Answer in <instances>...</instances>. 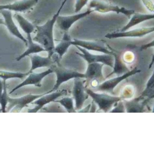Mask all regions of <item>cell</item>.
<instances>
[{
	"instance_id": "1",
	"label": "cell",
	"mask_w": 154,
	"mask_h": 154,
	"mask_svg": "<svg viewBox=\"0 0 154 154\" xmlns=\"http://www.w3.org/2000/svg\"><path fill=\"white\" fill-rule=\"evenodd\" d=\"M67 0H64L60 6L53 17L42 25L35 26L36 35L33 38V41L39 44L45 49L48 54V57H52L54 54L55 45L54 37V28L57 18L60 15L63 6Z\"/></svg>"
},
{
	"instance_id": "2",
	"label": "cell",
	"mask_w": 154,
	"mask_h": 154,
	"mask_svg": "<svg viewBox=\"0 0 154 154\" xmlns=\"http://www.w3.org/2000/svg\"><path fill=\"white\" fill-rule=\"evenodd\" d=\"M60 60L57 57L54 60V64L51 66V68L53 69L57 76V81L54 88L50 91L47 92V94L57 91L62 84L72 79L75 78L86 79L85 74H82L77 71L66 68L60 64Z\"/></svg>"
},
{
	"instance_id": "3",
	"label": "cell",
	"mask_w": 154,
	"mask_h": 154,
	"mask_svg": "<svg viewBox=\"0 0 154 154\" xmlns=\"http://www.w3.org/2000/svg\"><path fill=\"white\" fill-rule=\"evenodd\" d=\"M89 9L93 10L94 12L104 13L107 12H116L117 14H123L129 19L134 14V10L127 9L123 7L113 5L109 3L102 0H92L89 3Z\"/></svg>"
},
{
	"instance_id": "4",
	"label": "cell",
	"mask_w": 154,
	"mask_h": 154,
	"mask_svg": "<svg viewBox=\"0 0 154 154\" xmlns=\"http://www.w3.org/2000/svg\"><path fill=\"white\" fill-rule=\"evenodd\" d=\"M85 91L97 104L99 109L105 112L112 109L113 106L121 100L120 97L105 94H98L89 89H85Z\"/></svg>"
},
{
	"instance_id": "5",
	"label": "cell",
	"mask_w": 154,
	"mask_h": 154,
	"mask_svg": "<svg viewBox=\"0 0 154 154\" xmlns=\"http://www.w3.org/2000/svg\"><path fill=\"white\" fill-rule=\"evenodd\" d=\"M46 93L40 95H33L30 93L18 98H12L8 97V104L6 112H20L24 107L45 94Z\"/></svg>"
},
{
	"instance_id": "6",
	"label": "cell",
	"mask_w": 154,
	"mask_h": 154,
	"mask_svg": "<svg viewBox=\"0 0 154 154\" xmlns=\"http://www.w3.org/2000/svg\"><path fill=\"white\" fill-rule=\"evenodd\" d=\"M76 47L81 52V53H76V54L85 60L88 64L100 63L112 68L114 66V57L113 55L106 54L103 55L94 54L78 46H76Z\"/></svg>"
},
{
	"instance_id": "7",
	"label": "cell",
	"mask_w": 154,
	"mask_h": 154,
	"mask_svg": "<svg viewBox=\"0 0 154 154\" xmlns=\"http://www.w3.org/2000/svg\"><path fill=\"white\" fill-rule=\"evenodd\" d=\"M72 45L79 46L88 51H96L103 54L112 55V50L109 45L100 41H91L74 38L71 42Z\"/></svg>"
},
{
	"instance_id": "8",
	"label": "cell",
	"mask_w": 154,
	"mask_h": 154,
	"mask_svg": "<svg viewBox=\"0 0 154 154\" xmlns=\"http://www.w3.org/2000/svg\"><path fill=\"white\" fill-rule=\"evenodd\" d=\"M67 94V91L66 89H62L59 91L57 90L48 94L46 92L45 94L31 103L32 105H35V106L32 109H29L28 112L36 113L39 112L45 106L55 101L60 97L66 95Z\"/></svg>"
},
{
	"instance_id": "9",
	"label": "cell",
	"mask_w": 154,
	"mask_h": 154,
	"mask_svg": "<svg viewBox=\"0 0 154 154\" xmlns=\"http://www.w3.org/2000/svg\"><path fill=\"white\" fill-rule=\"evenodd\" d=\"M154 31V26L149 27H141L134 30L123 31H115L108 33L105 35L106 38L112 39L121 38H141L151 34Z\"/></svg>"
},
{
	"instance_id": "10",
	"label": "cell",
	"mask_w": 154,
	"mask_h": 154,
	"mask_svg": "<svg viewBox=\"0 0 154 154\" xmlns=\"http://www.w3.org/2000/svg\"><path fill=\"white\" fill-rule=\"evenodd\" d=\"M81 78L74 79V85L72 90V95L75 102V109H82L85 101L87 99L88 95L85 91L84 81Z\"/></svg>"
},
{
	"instance_id": "11",
	"label": "cell",
	"mask_w": 154,
	"mask_h": 154,
	"mask_svg": "<svg viewBox=\"0 0 154 154\" xmlns=\"http://www.w3.org/2000/svg\"><path fill=\"white\" fill-rule=\"evenodd\" d=\"M94 12L93 10L89 9L85 12L77 13L71 16H62L59 15L57 18L56 23H57L60 30H63L64 32H68V30L75 23L82 18L85 17Z\"/></svg>"
},
{
	"instance_id": "12",
	"label": "cell",
	"mask_w": 154,
	"mask_h": 154,
	"mask_svg": "<svg viewBox=\"0 0 154 154\" xmlns=\"http://www.w3.org/2000/svg\"><path fill=\"white\" fill-rule=\"evenodd\" d=\"M53 72L54 71L51 68H49L46 71L40 72V73L31 72L27 75V77L26 79L24 80L22 83L18 85L16 87L13 88L9 93V94H12L16 90L26 85H34L37 87H41L42 85V80L45 77L50 75L51 73H53Z\"/></svg>"
},
{
	"instance_id": "13",
	"label": "cell",
	"mask_w": 154,
	"mask_h": 154,
	"mask_svg": "<svg viewBox=\"0 0 154 154\" xmlns=\"http://www.w3.org/2000/svg\"><path fill=\"white\" fill-rule=\"evenodd\" d=\"M140 72L141 71L140 70L138 69L137 67H135L131 71H128L121 75L117 76V77L105 81L99 85L97 89L101 91H112L113 89L117 86V85L120 83L122 81Z\"/></svg>"
},
{
	"instance_id": "14",
	"label": "cell",
	"mask_w": 154,
	"mask_h": 154,
	"mask_svg": "<svg viewBox=\"0 0 154 154\" xmlns=\"http://www.w3.org/2000/svg\"><path fill=\"white\" fill-rule=\"evenodd\" d=\"M0 13L3 17L5 22V26L9 32L12 35L21 40L25 44L26 46H27V40L20 32L17 25L14 22L12 17V11L8 10H1L0 11Z\"/></svg>"
},
{
	"instance_id": "15",
	"label": "cell",
	"mask_w": 154,
	"mask_h": 154,
	"mask_svg": "<svg viewBox=\"0 0 154 154\" xmlns=\"http://www.w3.org/2000/svg\"><path fill=\"white\" fill-rule=\"evenodd\" d=\"M38 0H20L13 3L0 5V11L8 10L16 12H26L36 5Z\"/></svg>"
},
{
	"instance_id": "16",
	"label": "cell",
	"mask_w": 154,
	"mask_h": 154,
	"mask_svg": "<svg viewBox=\"0 0 154 154\" xmlns=\"http://www.w3.org/2000/svg\"><path fill=\"white\" fill-rule=\"evenodd\" d=\"M31 60V67L29 72H33L35 70L42 67H51L54 64V61L52 57H42L36 54L29 56Z\"/></svg>"
},
{
	"instance_id": "17",
	"label": "cell",
	"mask_w": 154,
	"mask_h": 154,
	"mask_svg": "<svg viewBox=\"0 0 154 154\" xmlns=\"http://www.w3.org/2000/svg\"><path fill=\"white\" fill-rule=\"evenodd\" d=\"M104 64L100 63L88 64L85 75L86 79L89 80L99 81L103 79L102 69Z\"/></svg>"
},
{
	"instance_id": "18",
	"label": "cell",
	"mask_w": 154,
	"mask_h": 154,
	"mask_svg": "<svg viewBox=\"0 0 154 154\" xmlns=\"http://www.w3.org/2000/svg\"><path fill=\"white\" fill-rule=\"evenodd\" d=\"M26 36L27 37L26 39L27 41V49L21 55L16 58L17 61H20L23 58L32 54H37L44 51L46 52L45 49L40 45L33 41V38L31 37V35H26Z\"/></svg>"
},
{
	"instance_id": "19",
	"label": "cell",
	"mask_w": 154,
	"mask_h": 154,
	"mask_svg": "<svg viewBox=\"0 0 154 154\" xmlns=\"http://www.w3.org/2000/svg\"><path fill=\"white\" fill-rule=\"evenodd\" d=\"M129 22L124 26L120 31H123L129 30L132 27L137 25L146 21L152 20L154 18V14H142V13L135 12L134 14L132 15Z\"/></svg>"
},
{
	"instance_id": "20",
	"label": "cell",
	"mask_w": 154,
	"mask_h": 154,
	"mask_svg": "<svg viewBox=\"0 0 154 154\" xmlns=\"http://www.w3.org/2000/svg\"><path fill=\"white\" fill-rule=\"evenodd\" d=\"M72 41L71 36L68 32H64L61 40L54 48V54H57L60 60L62 58L63 55L67 52L68 48L72 45Z\"/></svg>"
},
{
	"instance_id": "21",
	"label": "cell",
	"mask_w": 154,
	"mask_h": 154,
	"mask_svg": "<svg viewBox=\"0 0 154 154\" xmlns=\"http://www.w3.org/2000/svg\"><path fill=\"white\" fill-rule=\"evenodd\" d=\"M14 17L17 21L21 29L26 35H31L35 30V27L34 24L23 17L20 14L16 13Z\"/></svg>"
},
{
	"instance_id": "22",
	"label": "cell",
	"mask_w": 154,
	"mask_h": 154,
	"mask_svg": "<svg viewBox=\"0 0 154 154\" xmlns=\"http://www.w3.org/2000/svg\"><path fill=\"white\" fill-rule=\"evenodd\" d=\"M112 50L113 52L112 55L114 57V64L113 67L114 70L110 75L107 76V78H109L115 74L118 76L121 75L128 71H126L127 70V67L120 59V57L116 53L114 52L112 48Z\"/></svg>"
},
{
	"instance_id": "23",
	"label": "cell",
	"mask_w": 154,
	"mask_h": 154,
	"mask_svg": "<svg viewBox=\"0 0 154 154\" xmlns=\"http://www.w3.org/2000/svg\"><path fill=\"white\" fill-rule=\"evenodd\" d=\"M30 72L22 73V72H11L5 71H0V79L3 81H6L7 80L12 79H23L27 76Z\"/></svg>"
},
{
	"instance_id": "24",
	"label": "cell",
	"mask_w": 154,
	"mask_h": 154,
	"mask_svg": "<svg viewBox=\"0 0 154 154\" xmlns=\"http://www.w3.org/2000/svg\"><path fill=\"white\" fill-rule=\"evenodd\" d=\"M56 102L58 103L61 106L64 107L66 112L69 113L76 112L74 106V100L73 98L70 97H65L59 100L55 101Z\"/></svg>"
},
{
	"instance_id": "25",
	"label": "cell",
	"mask_w": 154,
	"mask_h": 154,
	"mask_svg": "<svg viewBox=\"0 0 154 154\" xmlns=\"http://www.w3.org/2000/svg\"><path fill=\"white\" fill-rule=\"evenodd\" d=\"M3 85L2 94L0 99V105L1 107L0 111L2 112L6 113L7 107L8 104V97H9L7 94L6 81H3Z\"/></svg>"
},
{
	"instance_id": "26",
	"label": "cell",
	"mask_w": 154,
	"mask_h": 154,
	"mask_svg": "<svg viewBox=\"0 0 154 154\" xmlns=\"http://www.w3.org/2000/svg\"><path fill=\"white\" fill-rule=\"evenodd\" d=\"M89 0H76L75 5V12L76 13L79 12L82 8L88 3Z\"/></svg>"
},
{
	"instance_id": "27",
	"label": "cell",
	"mask_w": 154,
	"mask_h": 154,
	"mask_svg": "<svg viewBox=\"0 0 154 154\" xmlns=\"http://www.w3.org/2000/svg\"><path fill=\"white\" fill-rule=\"evenodd\" d=\"M148 10L151 12H154V4L151 0H141Z\"/></svg>"
},
{
	"instance_id": "28",
	"label": "cell",
	"mask_w": 154,
	"mask_h": 154,
	"mask_svg": "<svg viewBox=\"0 0 154 154\" xmlns=\"http://www.w3.org/2000/svg\"><path fill=\"white\" fill-rule=\"evenodd\" d=\"M154 46V40H153L152 41L146 44L143 45L142 46H140L139 48V49L140 51H142L143 50H145V49H147V48H149L153 47Z\"/></svg>"
},
{
	"instance_id": "29",
	"label": "cell",
	"mask_w": 154,
	"mask_h": 154,
	"mask_svg": "<svg viewBox=\"0 0 154 154\" xmlns=\"http://www.w3.org/2000/svg\"><path fill=\"white\" fill-rule=\"evenodd\" d=\"M3 81L2 79H0V99L2 94L3 90Z\"/></svg>"
},
{
	"instance_id": "30",
	"label": "cell",
	"mask_w": 154,
	"mask_h": 154,
	"mask_svg": "<svg viewBox=\"0 0 154 154\" xmlns=\"http://www.w3.org/2000/svg\"><path fill=\"white\" fill-rule=\"evenodd\" d=\"M90 107V105H89V106H87V107H85L84 109H82V110H80V111L79 110L78 112H88V110H89Z\"/></svg>"
},
{
	"instance_id": "31",
	"label": "cell",
	"mask_w": 154,
	"mask_h": 154,
	"mask_svg": "<svg viewBox=\"0 0 154 154\" xmlns=\"http://www.w3.org/2000/svg\"><path fill=\"white\" fill-rule=\"evenodd\" d=\"M0 25H5V22L4 20L2 19V18H0Z\"/></svg>"
},
{
	"instance_id": "32",
	"label": "cell",
	"mask_w": 154,
	"mask_h": 154,
	"mask_svg": "<svg viewBox=\"0 0 154 154\" xmlns=\"http://www.w3.org/2000/svg\"><path fill=\"white\" fill-rule=\"evenodd\" d=\"M60 1H61V0H60Z\"/></svg>"
}]
</instances>
